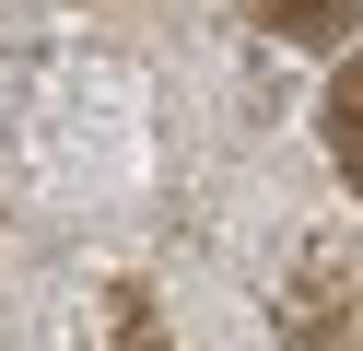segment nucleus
<instances>
[{"label": "nucleus", "mask_w": 363, "mask_h": 351, "mask_svg": "<svg viewBox=\"0 0 363 351\" xmlns=\"http://www.w3.org/2000/svg\"><path fill=\"white\" fill-rule=\"evenodd\" d=\"M258 12L281 23L293 47H328V35H352V23H363V0H258Z\"/></svg>", "instance_id": "f257e3e1"}, {"label": "nucleus", "mask_w": 363, "mask_h": 351, "mask_svg": "<svg viewBox=\"0 0 363 351\" xmlns=\"http://www.w3.org/2000/svg\"><path fill=\"white\" fill-rule=\"evenodd\" d=\"M328 152H340V176L363 187V59L328 82Z\"/></svg>", "instance_id": "f03ea898"}]
</instances>
